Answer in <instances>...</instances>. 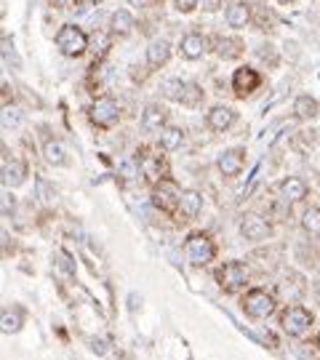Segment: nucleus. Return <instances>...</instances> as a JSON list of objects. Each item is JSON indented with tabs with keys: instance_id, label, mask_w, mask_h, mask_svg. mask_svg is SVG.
<instances>
[{
	"instance_id": "nucleus-35",
	"label": "nucleus",
	"mask_w": 320,
	"mask_h": 360,
	"mask_svg": "<svg viewBox=\"0 0 320 360\" xmlns=\"http://www.w3.org/2000/svg\"><path fill=\"white\" fill-rule=\"evenodd\" d=\"M131 3H134V6H141V8H147V6H152L155 0H131Z\"/></svg>"
},
{
	"instance_id": "nucleus-18",
	"label": "nucleus",
	"mask_w": 320,
	"mask_h": 360,
	"mask_svg": "<svg viewBox=\"0 0 320 360\" xmlns=\"http://www.w3.org/2000/svg\"><path fill=\"white\" fill-rule=\"evenodd\" d=\"M304 288H307V283H304L301 272H297V270L286 272L278 283V294H283V297H294V299H299L301 294H304Z\"/></svg>"
},
{
	"instance_id": "nucleus-33",
	"label": "nucleus",
	"mask_w": 320,
	"mask_h": 360,
	"mask_svg": "<svg viewBox=\"0 0 320 360\" xmlns=\"http://www.w3.org/2000/svg\"><path fill=\"white\" fill-rule=\"evenodd\" d=\"M219 6H221V0H206V11H208V14H214Z\"/></svg>"
},
{
	"instance_id": "nucleus-20",
	"label": "nucleus",
	"mask_w": 320,
	"mask_h": 360,
	"mask_svg": "<svg viewBox=\"0 0 320 360\" xmlns=\"http://www.w3.org/2000/svg\"><path fill=\"white\" fill-rule=\"evenodd\" d=\"M168 59H171V43L166 38L152 40L147 46V61H150V67H163Z\"/></svg>"
},
{
	"instance_id": "nucleus-15",
	"label": "nucleus",
	"mask_w": 320,
	"mask_h": 360,
	"mask_svg": "<svg viewBox=\"0 0 320 360\" xmlns=\"http://www.w3.org/2000/svg\"><path fill=\"white\" fill-rule=\"evenodd\" d=\"M166 120H168V112L163 104H147L141 110V128L144 131H158V128H166Z\"/></svg>"
},
{
	"instance_id": "nucleus-2",
	"label": "nucleus",
	"mask_w": 320,
	"mask_h": 360,
	"mask_svg": "<svg viewBox=\"0 0 320 360\" xmlns=\"http://www.w3.org/2000/svg\"><path fill=\"white\" fill-rule=\"evenodd\" d=\"M163 97L171 101H177L181 107H198L203 104V88H200L198 83H192V80H166V86H163Z\"/></svg>"
},
{
	"instance_id": "nucleus-9",
	"label": "nucleus",
	"mask_w": 320,
	"mask_h": 360,
	"mask_svg": "<svg viewBox=\"0 0 320 360\" xmlns=\"http://www.w3.org/2000/svg\"><path fill=\"white\" fill-rule=\"evenodd\" d=\"M240 235L248 243H261L272 235V224L264 219L261 214H246L240 219Z\"/></svg>"
},
{
	"instance_id": "nucleus-28",
	"label": "nucleus",
	"mask_w": 320,
	"mask_h": 360,
	"mask_svg": "<svg viewBox=\"0 0 320 360\" xmlns=\"http://www.w3.org/2000/svg\"><path fill=\"white\" fill-rule=\"evenodd\" d=\"M54 267L61 270L67 278H72V275H75V261H72V257H70L67 251H57V254H54Z\"/></svg>"
},
{
	"instance_id": "nucleus-7",
	"label": "nucleus",
	"mask_w": 320,
	"mask_h": 360,
	"mask_svg": "<svg viewBox=\"0 0 320 360\" xmlns=\"http://www.w3.org/2000/svg\"><path fill=\"white\" fill-rule=\"evenodd\" d=\"M88 120L97 128H112L120 120V104L112 97H99L88 107Z\"/></svg>"
},
{
	"instance_id": "nucleus-34",
	"label": "nucleus",
	"mask_w": 320,
	"mask_h": 360,
	"mask_svg": "<svg viewBox=\"0 0 320 360\" xmlns=\"http://www.w3.org/2000/svg\"><path fill=\"white\" fill-rule=\"evenodd\" d=\"M312 291H315V301L320 304V275L315 278V286H312Z\"/></svg>"
},
{
	"instance_id": "nucleus-1",
	"label": "nucleus",
	"mask_w": 320,
	"mask_h": 360,
	"mask_svg": "<svg viewBox=\"0 0 320 360\" xmlns=\"http://www.w3.org/2000/svg\"><path fill=\"white\" fill-rule=\"evenodd\" d=\"M275 304H278L275 294H270L264 288H251L240 299V307H243V312H246L248 320H267L275 312Z\"/></svg>"
},
{
	"instance_id": "nucleus-31",
	"label": "nucleus",
	"mask_w": 320,
	"mask_h": 360,
	"mask_svg": "<svg viewBox=\"0 0 320 360\" xmlns=\"http://www.w3.org/2000/svg\"><path fill=\"white\" fill-rule=\"evenodd\" d=\"M198 6H200V0H174V8H177L179 14H192Z\"/></svg>"
},
{
	"instance_id": "nucleus-17",
	"label": "nucleus",
	"mask_w": 320,
	"mask_h": 360,
	"mask_svg": "<svg viewBox=\"0 0 320 360\" xmlns=\"http://www.w3.org/2000/svg\"><path fill=\"white\" fill-rule=\"evenodd\" d=\"M294 118L297 120H312L320 115V101L315 97H310V94H299L297 99H294Z\"/></svg>"
},
{
	"instance_id": "nucleus-12",
	"label": "nucleus",
	"mask_w": 320,
	"mask_h": 360,
	"mask_svg": "<svg viewBox=\"0 0 320 360\" xmlns=\"http://www.w3.org/2000/svg\"><path fill=\"white\" fill-rule=\"evenodd\" d=\"M206 120H208V128H211V131L221 134V131H230V128L235 126V120H238V112H235L232 107L217 104V107H211V110H208Z\"/></svg>"
},
{
	"instance_id": "nucleus-5",
	"label": "nucleus",
	"mask_w": 320,
	"mask_h": 360,
	"mask_svg": "<svg viewBox=\"0 0 320 360\" xmlns=\"http://www.w3.org/2000/svg\"><path fill=\"white\" fill-rule=\"evenodd\" d=\"M217 280H219V286L227 294H238V291H243L248 286L251 270L243 261H227V264H221L217 270Z\"/></svg>"
},
{
	"instance_id": "nucleus-30",
	"label": "nucleus",
	"mask_w": 320,
	"mask_h": 360,
	"mask_svg": "<svg viewBox=\"0 0 320 360\" xmlns=\"http://www.w3.org/2000/svg\"><path fill=\"white\" fill-rule=\"evenodd\" d=\"M88 347H91L94 355H107V352H110V341L104 339V337H91V339H88Z\"/></svg>"
},
{
	"instance_id": "nucleus-29",
	"label": "nucleus",
	"mask_w": 320,
	"mask_h": 360,
	"mask_svg": "<svg viewBox=\"0 0 320 360\" xmlns=\"http://www.w3.org/2000/svg\"><path fill=\"white\" fill-rule=\"evenodd\" d=\"M257 57H259L267 67H278V61H280V57H278V51L270 46V43H261L259 48H257Z\"/></svg>"
},
{
	"instance_id": "nucleus-22",
	"label": "nucleus",
	"mask_w": 320,
	"mask_h": 360,
	"mask_svg": "<svg viewBox=\"0 0 320 360\" xmlns=\"http://www.w3.org/2000/svg\"><path fill=\"white\" fill-rule=\"evenodd\" d=\"M24 318H27L24 307H19V304L6 307L3 310V334H19L21 326H24Z\"/></svg>"
},
{
	"instance_id": "nucleus-26",
	"label": "nucleus",
	"mask_w": 320,
	"mask_h": 360,
	"mask_svg": "<svg viewBox=\"0 0 320 360\" xmlns=\"http://www.w3.org/2000/svg\"><path fill=\"white\" fill-rule=\"evenodd\" d=\"M43 158L48 160L51 166H67V150H64V144L57 139L46 141V147H43Z\"/></svg>"
},
{
	"instance_id": "nucleus-36",
	"label": "nucleus",
	"mask_w": 320,
	"mask_h": 360,
	"mask_svg": "<svg viewBox=\"0 0 320 360\" xmlns=\"http://www.w3.org/2000/svg\"><path fill=\"white\" fill-rule=\"evenodd\" d=\"M280 6H294V3H297V0H278Z\"/></svg>"
},
{
	"instance_id": "nucleus-21",
	"label": "nucleus",
	"mask_w": 320,
	"mask_h": 360,
	"mask_svg": "<svg viewBox=\"0 0 320 360\" xmlns=\"http://www.w3.org/2000/svg\"><path fill=\"white\" fill-rule=\"evenodd\" d=\"M134 17H131V11H126V8H118L112 17H110V32L112 35H120V38H126V35H131L134 32Z\"/></svg>"
},
{
	"instance_id": "nucleus-11",
	"label": "nucleus",
	"mask_w": 320,
	"mask_h": 360,
	"mask_svg": "<svg viewBox=\"0 0 320 360\" xmlns=\"http://www.w3.org/2000/svg\"><path fill=\"white\" fill-rule=\"evenodd\" d=\"M217 168H219L227 179L238 177L240 171L246 168V150H243V147H230V150H224L219 155V160H217Z\"/></svg>"
},
{
	"instance_id": "nucleus-23",
	"label": "nucleus",
	"mask_w": 320,
	"mask_h": 360,
	"mask_svg": "<svg viewBox=\"0 0 320 360\" xmlns=\"http://www.w3.org/2000/svg\"><path fill=\"white\" fill-rule=\"evenodd\" d=\"M160 147H163L166 152H174V150L184 147V128H179V126H166V128H160Z\"/></svg>"
},
{
	"instance_id": "nucleus-10",
	"label": "nucleus",
	"mask_w": 320,
	"mask_h": 360,
	"mask_svg": "<svg viewBox=\"0 0 320 360\" xmlns=\"http://www.w3.org/2000/svg\"><path fill=\"white\" fill-rule=\"evenodd\" d=\"M232 88H235V94H238L240 99H246V97L257 94L261 88V75L254 67H238L232 72Z\"/></svg>"
},
{
	"instance_id": "nucleus-32",
	"label": "nucleus",
	"mask_w": 320,
	"mask_h": 360,
	"mask_svg": "<svg viewBox=\"0 0 320 360\" xmlns=\"http://www.w3.org/2000/svg\"><path fill=\"white\" fill-rule=\"evenodd\" d=\"M14 206H17V200H11V187H6V190H3V214L11 217V214H14V211H11Z\"/></svg>"
},
{
	"instance_id": "nucleus-24",
	"label": "nucleus",
	"mask_w": 320,
	"mask_h": 360,
	"mask_svg": "<svg viewBox=\"0 0 320 360\" xmlns=\"http://www.w3.org/2000/svg\"><path fill=\"white\" fill-rule=\"evenodd\" d=\"M248 21H251V8H248V3H232V6L227 8V24H230L232 30L248 27Z\"/></svg>"
},
{
	"instance_id": "nucleus-19",
	"label": "nucleus",
	"mask_w": 320,
	"mask_h": 360,
	"mask_svg": "<svg viewBox=\"0 0 320 360\" xmlns=\"http://www.w3.org/2000/svg\"><path fill=\"white\" fill-rule=\"evenodd\" d=\"M200 211H203V195L198 190H184L179 200V214L184 219H195Z\"/></svg>"
},
{
	"instance_id": "nucleus-16",
	"label": "nucleus",
	"mask_w": 320,
	"mask_h": 360,
	"mask_svg": "<svg viewBox=\"0 0 320 360\" xmlns=\"http://www.w3.org/2000/svg\"><path fill=\"white\" fill-rule=\"evenodd\" d=\"M310 195V187L307 181L299 179V177H288V179L280 181V198L288 200V203H299Z\"/></svg>"
},
{
	"instance_id": "nucleus-13",
	"label": "nucleus",
	"mask_w": 320,
	"mask_h": 360,
	"mask_svg": "<svg viewBox=\"0 0 320 360\" xmlns=\"http://www.w3.org/2000/svg\"><path fill=\"white\" fill-rule=\"evenodd\" d=\"M27 163L19 158H3V187H21L27 181Z\"/></svg>"
},
{
	"instance_id": "nucleus-14",
	"label": "nucleus",
	"mask_w": 320,
	"mask_h": 360,
	"mask_svg": "<svg viewBox=\"0 0 320 360\" xmlns=\"http://www.w3.org/2000/svg\"><path fill=\"white\" fill-rule=\"evenodd\" d=\"M206 38L203 35H198V32H190V35H184L179 43V51H181V57L187 61H198L206 57Z\"/></svg>"
},
{
	"instance_id": "nucleus-37",
	"label": "nucleus",
	"mask_w": 320,
	"mask_h": 360,
	"mask_svg": "<svg viewBox=\"0 0 320 360\" xmlns=\"http://www.w3.org/2000/svg\"><path fill=\"white\" fill-rule=\"evenodd\" d=\"M318 350H320V339H318Z\"/></svg>"
},
{
	"instance_id": "nucleus-3",
	"label": "nucleus",
	"mask_w": 320,
	"mask_h": 360,
	"mask_svg": "<svg viewBox=\"0 0 320 360\" xmlns=\"http://www.w3.org/2000/svg\"><path fill=\"white\" fill-rule=\"evenodd\" d=\"M184 251H187V259L195 267H206L217 259V243L206 232H190L184 240Z\"/></svg>"
},
{
	"instance_id": "nucleus-6",
	"label": "nucleus",
	"mask_w": 320,
	"mask_h": 360,
	"mask_svg": "<svg viewBox=\"0 0 320 360\" xmlns=\"http://www.w3.org/2000/svg\"><path fill=\"white\" fill-rule=\"evenodd\" d=\"M312 312L307 310V307H301V304H294V307H288L283 315H280V326H283V331L288 334V337H304L310 328H312Z\"/></svg>"
},
{
	"instance_id": "nucleus-27",
	"label": "nucleus",
	"mask_w": 320,
	"mask_h": 360,
	"mask_svg": "<svg viewBox=\"0 0 320 360\" xmlns=\"http://www.w3.org/2000/svg\"><path fill=\"white\" fill-rule=\"evenodd\" d=\"M301 230L310 232V235L320 232V208H310V211H304V217H301Z\"/></svg>"
},
{
	"instance_id": "nucleus-25",
	"label": "nucleus",
	"mask_w": 320,
	"mask_h": 360,
	"mask_svg": "<svg viewBox=\"0 0 320 360\" xmlns=\"http://www.w3.org/2000/svg\"><path fill=\"white\" fill-rule=\"evenodd\" d=\"M243 51H246V46H243V40L235 38V35H232V38H219V43H217L219 59H240Z\"/></svg>"
},
{
	"instance_id": "nucleus-8",
	"label": "nucleus",
	"mask_w": 320,
	"mask_h": 360,
	"mask_svg": "<svg viewBox=\"0 0 320 360\" xmlns=\"http://www.w3.org/2000/svg\"><path fill=\"white\" fill-rule=\"evenodd\" d=\"M181 190L174 179H158L152 190V203L160 211H179Z\"/></svg>"
},
{
	"instance_id": "nucleus-4",
	"label": "nucleus",
	"mask_w": 320,
	"mask_h": 360,
	"mask_svg": "<svg viewBox=\"0 0 320 360\" xmlns=\"http://www.w3.org/2000/svg\"><path fill=\"white\" fill-rule=\"evenodd\" d=\"M57 48H59L64 57H70V59L83 57L86 48H88V35L80 30L78 24H64L59 32H57Z\"/></svg>"
}]
</instances>
